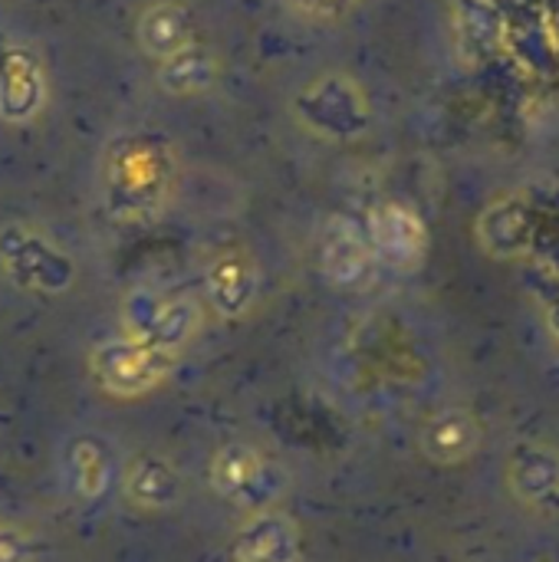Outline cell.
Here are the masks:
<instances>
[{
  "label": "cell",
  "instance_id": "6da1fadb",
  "mask_svg": "<svg viewBox=\"0 0 559 562\" xmlns=\"http://www.w3.org/2000/svg\"><path fill=\"white\" fill-rule=\"evenodd\" d=\"M178 178V158L168 138L155 132L119 135L102 158V204L115 224L155 221Z\"/></svg>",
  "mask_w": 559,
  "mask_h": 562
},
{
  "label": "cell",
  "instance_id": "7a4b0ae2",
  "mask_svg": "<svg viewBox=\"0 0 559 562\" xmlns=\"http://www.w3.org/2000/svg\"><path fill=\"white\" fill-rule=\"evenodd\" d=\"M175 366H178V359L158 352L155 346H148L142 339H132L125 333L92 346V352H89L92 382L99 385V392H105L109 398H119V402L152 395L158 385H165V379L171 375Z\"/></svg>",
  "mask_w": 559,
  "mask_h": 562
},
{
  "label": "cell",
  "instance_id": "3957f363",
  "mask_svg": "<svg viewBox=\"0 0 559 562\" xmlns=\"http://www.w3.org/2000/svg\"><path fill=\"white\" fill-rule=\"evenodd\" d=\"M208 481L214 494H221L227 504H234L247 517L260 510H273V504L280 501L287 487L283 471L264 451L244 441H231L214 451L208 464Z\"/></svg>",
  "mask_w": 559,
  "mask_h": 562
},
{
  "label": "cell",
  "instance_id": "277c9868",
  "mask_svg": "<svg viewBox=\"0 0 559 562\" xmlns=\"http://www.w3.org/2000/svg\"><path fill=\"white\" fill-rule=\"evenodd\" d=\"M0 270L20 290H33L46 296L66 293L76 280L72 260L49 237H43L26 224L0 227Z\"/></svg>",
  "mask_w": 559,
  "mask_h": 562
},
{
  "label": "cell",
  "instance_id": "5b68a950",
  "mask_svg": "<svg viewBox=\"0 0 559 562\" xmlns=\"http://www.w3.org/2000/svg\"><path fill=\"white\" fill-rule=\"evenodd\" d=\"M297 115L323 138H353L369 125V99L349 76L329 72L297 95Z\"/></svg>",
  "mask_w": 559,
  "mask_h": 562
},
{
  "label": "cell",
  "instance_id": "8992f818",
  "mask_svg": "<svg viewBox=\"0 0 559 562\" xmlns=\"http://www.w3.org/2000/svg\"><path fill=\"white\" fill-rule=\"evenodd\" d=\"M204 293L221 319H244L260 300V267L244 247L214 254L204 273Z\"/></svg>",
  "mask_w": 559,
  "mask_h": 562
},
{
  "label": "cell",
  "instance_id": "52a82bcc",
  "mask_svg": "<svg viewBox=\"0 0 559 562\" xmlns=\"http://www.w3.org/2000/svg\"><path fill=\"white\" fill-rule=\"evenodd\" d=\"M46 102V76L40 59L13 43L0 40V119L23 125L36 119Z\"/></svg>",
  "mask_w": 559,
  "mask_h": 562
},
{
  "label": "cell",
  "instance_id": "ba28073f",
  "mask_svg": "<svg viewBox=\"0 0 559 562\" xmlns=\"http://www.w3.org/2000/svg\"><path fill=\"white\" fill-rule=\"evenodd\" d=\"M366 237L372 244V254L392 267H412L425 254V240H428L422 217L405 204L376 207Z\"/></svg>",
  "mask_w": 559,
  "mask_h": 562
},
{
  "label": "cell",
  "instance_id": "9c48e42d",
  "mask_svg": "<svg viewBox=\"0 0 559 562\" xmlns=\"http://www.w3.org/2000/svg\"><path fill=\"white\" fill-rule=\"evenodd\" d=\"M234 562H297L300 530L280 510H260L244 520L231 547Z\"/></svg>",
  "mask_w": 559,
  "mask_h": 562
},
{
  "label": "cell",
  "instance_id": "30bf717a",
  "mask_svg": "<svg viewBox=\"0 0 559 562\" xmlns=\"http://www.w3.org/2000/svg\"><path fill=\"white\" fill-rule=\"evenodd\" d=\"M125 501L142 514H165L185 501V477L168 458L138 454L122 477Z\"/></svg>",
  "mask_w": 559,
  "mask_h": 562
},
{
  "label": "cell",
  "instance_id": "8fae6325",
  "mask_svg": "<svg viewBox=\"0 0 559 562\" xmlns=\"http://www.w3.org/2000/svg\"><path fill=\"white\" fill-rule=\"evenodd\" d=\"M320 260H323V273L336 286H359L369 280L376 254H372L369 237L353 221L336 217L323 234Z\"/></svg>",
  "mask_w": 559,
  "mask_h": 562
},
{
  "label": "cell",
  "instance_id": "7c38bea8",
  "mask_svg": "<svg viewBox=\"0 0 559 562\" xmlns=\"http://www.w3.org/2000/svg\"><path fill=\"white\" fill-rule=\"evenodd\" d=\"M135 40L148 59H165L188 43H194V26H191V10L175 0H158L138 13L135 23Z\"/></svg>",
  "mask_w": 559,
  "mask_h": 562
},
{
  "label": "cell",
  "instance_id": "4fadbf2b",
  "mask_svg": "<svg viewBox=\"0 0 559 562\" xmlns=\"http://www.w3.org/2000/svg\"><path fill=\"white\" fill-rule=\"evenodd\" d=\"M217 72H221V63L214 49L198 40L155 63V79L171 95H201L217 82Z\"/></svg>",
  "mask_w": 559,
  "mask_h": 562
},
{
  "label": "cell",
  "instance_id": "5bb4252c",
  "mask_svg": "<svg viewBox=\"0 0 559 562\" xmlns=\"http://www.w3.org/2000/svg\"><path fill=\"white\" fill-rule=\"evenodd\" d=\"M201 323H204V313H201L198 300H191V296H168V300L158 303L155 319L145 329L142 342L155 346L158 352H165L171 359H181V352L201 333Z\"/></svg>",
  "mask_w": 559,
  "mask_h": 562
},
{
  "label": "cell",
  "instance_id": "9a60e30c",
  "mask_svg": "<svg viewBox=\"0 0 559 562\" xmlns=\"http://www.w3.org/2000/svg\"><path fill=\"white\" fill-rule=\"evenodd\" d=\"M66 474H69V484L79 497H99L105 491V481H109L105 451L92 438L76 441L69 448V458H66Z\"/></svg>",
  "mask_w": 559,
  "mask_h": 562
},
{
  "label": "cell",
  "instance_id": "2e32d148",
  "mask_svg": "<svg viewBox=\"0 0 559 562\" xmlns=\"http://www.w3.org/2000/svg\"><path fill=\"white\" fill-rule=\"evenodd\" d=\"M158 303H161V296H158L155 290H145V286L132 290V293L125 296V303H122V326H125V336L142 339L145 329H148L152 319H155Z\"/></svg>",
  "mask_w": 559,
  "mask_h": 562
},
{
  "label": "cell",
  "instance_id": "e0dca14e",
  "mask_svg": "<svg viewBox=\"0 0 559 562\" xmlns=\"http://www.w3.org/2000/svg\"><path fill=\"white\" fill-rule=\"evenodd\" d=\"M0 562H36L33 537L13 524H0Z\"/></svg>",
  "mask_w": 559,
  "mask_h": 562
},
{
  "label": "cell",
  "instance_id": "ac0fdd59",
  "mask_svg": "<svg viewBox=\"0 0 559 562\" xmlns=\"http://www.w3.org/2000/svg\"><path fill=\"white\" fill-rule=\"evenodd\" d=\"M356 0H290V7L306 16V20H316V23H326V20H336L343 16Z\"/></svg>",
  "mask_w": 559,
  "mask_h": 562
}]
</instances>
